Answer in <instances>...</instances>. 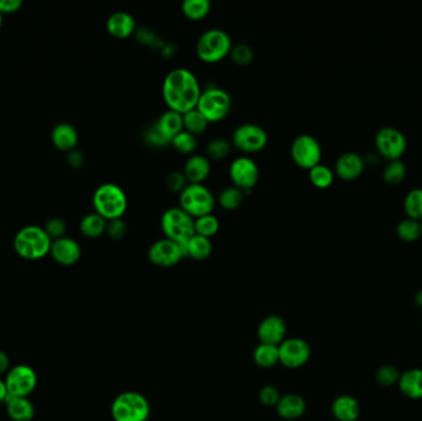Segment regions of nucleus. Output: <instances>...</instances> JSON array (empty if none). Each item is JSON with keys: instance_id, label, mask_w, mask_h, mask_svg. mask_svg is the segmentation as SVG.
Segmentation results:
<instances>
[{"instance_id": "nucleus-36", "label": "nucleus", "mask_w": 422, "mask_h": 421, "mask_svg": "<svg viewBox=\"0 0 422 421\" xmlns=\"http://www.w3.org/2000/svg\"><path fill=\"white\" fill-rule=\"evenodd\" d=\"M194 229L196 235L211 238L212 236H215L220 230V222L217 216L212 215V214L201 216V217L194 219Z\"/></svg>"}, {"instance_id": "nucleus-8", "label": "nucleus", "mask_w": 422, "mask_h": 421, "mask_svg": "<svg viewBox=\"0 0 422 421\" xmlns=\"http://www.w3.org/2000/svg\"><path fill=\"white\" fill-rule=\"evenodd\" d=\"M233 108V99L226 91L221 88H208L201 91L196 109L201 112L209 123H219L228 116Z\"/></svg>"}, {"instance_id": "nucleus-29", "label": "nucleus", "mask_w": 422, "mask_h": 421, "mask_svg": "<svg viewBox=\"0 0 422 421\" xmlns=\"http://www.w3.org/2000/svg\"><path fill=\"white\" fill-rule=\"evenodd\" d=\"M253 360L262 368H273L279 363V349L278 346L262 344L256 347Z\"/></svg>"}, {"instance_id": "nucleus-22", "label": "nucleus", "mask_w": 422, "mask_h": 421, "mask_svg": "<svg viewBox=\"0 0 422 421\" xmlns=\"http://www.w3.org/2000/svg\"><path fill=\"white\" fill-rule=\"evenodd\" d=\"M398 385L406 398L412 400L422 399L421 368H412L401 373Z\"/></svg>"}, {"instance_id": "nucleus-34", "label": "nucleus", "mask_w": 422, "mask_h": 421, "mask_svg": "<svg viewBox=\"0 0 422 421\" xmlns=\"http://www.w3.org/2000/svg\"><path fill=\"white\" fill-rule=\"evenodd\" d=\"M183 124L185 131L196 136L203 134L210 123L198 109L195 108L188 113L183 114Z\"/></svg>"}, {"instance_id": "nucleus-37", "label": "nucleus", "mask_w": 422, "mask_h": 421, "mask_svg": "<svg viewBox=\"0 0 422 421\" xmlns=\"http://www.w3.org/2000/svg\"><path fill=\"white\" fill-rule=\"evenodd\" d=\"M382 177L386 183L399 184L405 179L406 166L405 163L399 160H391L385 164L384 169L382 172Z\"/></svg>"}, {"instance_id": "nucleus-49", "label": "nucleus", "mask_w": 422, "mask_h": 421, "mask_svg": "<svg viewBox=\"0 0 422 421\" xmlns=\"http://www.w3.org/2000/svg\"><path fill=\"white\" fill-rule=\"evenodd\" d=\"M9 368V357L6 352L0 351V376L4 374Z\"/></svg>"}, {"instance_id": "nucleus-27", "label": "nucleus", "mask_w": 422, "mask_h": 421, "mask_svg": "<svg viewBox=\"0 0 422 421\" xmlns=\"http://www.w3.org/2000/svg\"><path fill=\"white\" fill-rule=\"evenodd\" d=\"M212 252V243L210 238L201 235H193L185 246V257H190L195 261H205Z\"/></svg>"}, {"instance_id": "nucleus-40", "label": "nucleus", "mask_w": 422, "mask_h": 421, "mask_svg": "<svg viewBox=\"0 0 422 421\" xmlns=\"http://www.w3.org/2000/svg\"><path fill=\"white\" fill-rule=\"evenodd\" d=\"M401 373L398 371V368L391 366V365H383L377 369L375 372V379L380 385L383 387H391L394 384H398L400 378Z\"/></svg>"}, {"instance_id": "nucleus-44", "label": "nucleus", "mask_w": 422, "mask_h": 421, "mask_svg": "<svg viewBox=\"0 0 422 421\" xmlns=\"http://www.w3.org/2000/svg\"><path fill=\"white\" fill-rule=\"evenodd\" d=\"M126 231H127V227L124 220L116 219V220L108 222L107 232H108L109 238H111L113 240H123L126 235Z\"/></svg>"}, {"instance_id": "nucleus-48", "label": "nucleus", "mask_w": 422, "mask_h": 421, "mask_svg": "<svg viewBox=\"0 0 422 421\" xmlns=\"http://www.w3.org/2000/svg\"><path fill=\"white\" fill-rule=\"evenodd\" d=\"M68 163L73 168H79L81 166V163H83V156H81L79 152H70V157H68Z\"/></svg>"}, {"instance_id": "nucleus-14", "label": "nucleus", "mask_w": 422, "mask_h": 421, "mask_svg": "<svg viewBox=\"0 0 422 421\" xmlns=\"http://www.w3.org/2000/svg\"><path fill=\"white\" fill-rule=\"evenodd\" d=\"M279 349V363L284 367L295 369L303 367L308 363L311 356V349L308 342L298 337L286 339L278 346Z\"/></svg>"}, {"instance_id": "nucleus-13", "label": "nucleus", "mask_w": 422, "mask_h": 421, "mask_svg": "<svg viewBox=\"0 0 422 421\" xmlns=\"http://www.w3.org/2000/svg\"><path fill=\"white\" fill-rule=\"evenodd\" d=\"M228 174L233 185L244 190V193L255 188L260 179L258 166L253 160L246 156L237 157L233 160L228 168Z\"/></svg>"}, {"instance_id": "nucleus-28", "label": "nucleus", "mask_w": 422, "mask_h": 421, "mask_svg": "<svg viewBox=\"0 0 422 421\" xmlns=\"http://www.w3.org/2000/svg\"><path fill=\"white\" fill-rule=\"evenodd\" d=\"M108 222L97 213L88 214L81 219V231L86 238H97L107 231Z\"/></svg>"}, {"instance_id": "nucleus-50", "label": "nucleus", "mask_w": 422, "mask_h": 421, "mask_svg": "<svg viewBox=\"0 0 422 421\" xmlns=\"http://www.w3.org/2000/svg\"><path fill=\"white\" fill-rule=\"evenodd\" d=\"M9 398V393H8V388H6V381H1L0 379V403H6V399Z\"/></svg>"}, {"instance_id": "nucleus-45", "label": "nucleus", "mask_w": 422, "mask_h": 421, "mask_svg": "<svg viewBox=\"0 0 422 421\" xmlns=\"http://www.w3.org/2000/svg\"><path fill=\"white\" fill-rule=\"evenodd\" d=\"M45 230L49 234V236L51 238L57 240V238H63V235H65V222H63L62 219H60V217H54V219H51V220L46 224Z\"/></svg>"}, {"instance_id": "nucleus-26", "label": "nucleus", "mask_w": 422, "mask_h": 421, "mask_svg": "<svg viewBox=\"0 0 422 421\" xmlns=\"http://www.w3.org/2000/svg\"><path fill=\"white\" fill-rule=\"evenodd\" d=\"M52 141L61 151H72L78 144V132L70 124L57 125L52 131Z\"/></svg>"}, {"instance_id": "nucleus-42", "label": "nucleus", "mask_w": 422, "mask_h": 421, "mask_svg": "<svg viewBox=\"0 0 422 421\" xmlns=\"http://www.w3.org/2000/svg\"><path fill=\"white\" fill-rule=\"evenodd\" d=\"M166 185L171 192L180 194L185 190V187L188 185V182H187L183 172L174 171V172L169 173L166 177Z\"/></svg>"}, {"instance_id": "nucleus-41", "label": "nucleus", "mask_w": 422, "mask_h": 421, "mask_svg": "<svg viewBox=\"0 0 422 421\" xmlns=\"http://www.w3.org/2000/svg\"><path fill=\"white\" fill-rule=\"evenodd\" d=\"M230 57L233 60V63L238 66H247L253 61V49L249 47V45L244 43H238L236 46H233Z\"/></svg>"}, {"instance_id": "nucleus-32", "label": "nucleus", "mask_w": 422, "mask_h": 421, "mask_svg": "<svg viewBox=\"0 0 422 421\" xmlns=\"http://www.w3.org/2000/svg\"><path fill=\"white\" fill-rule=\"evenodd\" d=\"M210 9L211 4L209 0H185L182 4V11L185 17L193 22H198L208 17Z\"/></svg>"}, {"instance_id": "nucleus-54", "label": "nucleus", "mask_w": 422, "mask_h": 421, "mask_svg": "<svg viewBox=\"0 0 422 421\" xmlns=\"http://www.w3.org/2000/svg\"><path fill=\"white\" fill-rule=\"evenodd\" d=\"M421 326H422V323H421Z\"/></svg>"}, {"instance_id": "nucleus-17", "label": "nucleus", "mask_w": 422, "mask_h": 421, "mask_svg": "<svg viewBox=\"0 0 422 421\" xmlns=\"http://www.w3.org/2000/svg\"><path fill=\"white\" fill-rule=\"evenodd\" d=\"M49 254L57 263L73 266L81 259V250L76 240L63 236L52 241Z\"/></svg>"}, {"instance_id": "nucleus-51", "label": "nucleus", "mask_w": 422, "mask_h": 421, "mask_svg": "<svg viewBox=\"0 0 422 421\" xmlns=\"http://www.w3.org/2000/svg\"><path fill=\"white\" fill-rule=\"evenodd\" d=\"M415 303H416V305L419 308L422 309V291L417 293L416 297H415Z\"/></svg>"}, {"instance_id": "nucleus-35", "label": "nucleus", "mask_w": 422, "mask_h": 421, "mask_svg": "<svg viewBox=\"0 0 422 421\" xmlns=\"http://www.w3.org/2000/svg\"><path fill=\"white\" fill-rule=\"evenodd\" d=\"M406 215L412 219H422V188L409 190L404 198Z\"/></svg>"}, {"instance_id": "nucleus-4", "label": "nucleus", "mask_w": 422, "mask_h": 421, "mask_svg": "<svg viewBox=\"0 0 422 421\" xmlns=\"http://www.w3.org/2000/svg\"><path fill=\"white\" fill-rule=\"evenodd\" d=\"M95 213L107 222L121 219L127 209V198L123 188L114 183L102 184L93 195Z\"/></svg>"}, {"instance_id": "nucleus-23", "label": "nucleus", "mask_w": 422, "mask_h": 421, "mask_svg": "<svg viewBox=\"0 0 422 421\" xmlns=\"http://www.w3.org/2000/svg\"><path fill=\"white\" fill-rule=\"evenodd\" d=\"M278 415L286 420H297L304 415L306 411V404L303 397L298 395H281V400L276 404Z\"/></svg>"}, {"instance_id": "nucleus-11", "label": "nucleus", "mask_w": 422, "mask_h": 421, "mask_svg": "<svg viewBox=\"0 0 422 421\" xmlns=\"http://www.w3.org/2000/svg\"><path fill=\"white\" fill-rule=\"evenodd\" d=\"M374 142L380 155L389 161L399 160L407 147V140L404 132L394 126H384L379 129L374 137Z\"/></svg>"}, {"instance_id": "nucleus-2", "label": "nucleus", "mask_w": 422, "mask_h": 421, "mask_svg": "<svg viewBox=\"0 0 422 421\" xmlns=\"http://www.w3.org/2000/svg\"><path fill=\"white\" fill-rule=\"evenodd\" d=\"M52 238L45 229L38 227H22L14 238V249L22 259L29 261L44 259L49 254Z\"/></svg>"}, {"instance_id": "nucleus-30", "label": "nucleus", "mask_w": 422, "mask_h": 421, "mask_svg": "<svg viewBox=\"0 0 422 421\" xmlns=\"http://www.w3.org/2000/svg\"><path fill=\"white\" fill-rule=\"evenodd\" d=\"M396 234L399 238L406 243L416 241L422 235L421 222L412 217H404L396 225Z\"/></svg>"}, {"instance_id": "nucleus-24", "label": "nucleus", "mask_w": 422, "mask_h": 421, "mask_svg": "<svg viewBox=\"0 0 422 421\" xmlns=\"http://www.w3.org/2000/svg\"><path fill=\"white\" fill-rule=\"evenodd\" d=\"M156 128L159 130L166 139L172 141L174 136L180 134L185 130L183 124V115L177 113L174 110H167L158 118L157 121L155 123Z\"/></svg>"}, {"instance_id": "nucleus-33", "label": "nucleus", "mask_w": 422, "mask_h": 421, "mask_svg": "<svg viewBox=\"0 0 422 421\" xmlns=\"http://www.w3.org/2000/svg\"><path fill=\"white\" fill-rule=\"evenodd\" d=\"M308 178H310V182L316 188L325 190V188H329L331 184L334 183L335 173H334V171L330 167L319 163L318 166L308 169Z\"/></svg>"}, {"instance_id": "nucleus-5", "label": "nucleus", "mask_w": 422, "mask_h": 421, "mask_svg": "<svg viewBox=\"0 0 422 421\" xmlns=\"http://www.w3.org/2000/svg\"><path fill=\"white\" fill-rule=\"evenodd\" d=\"M161 227L166 238L178 243L183 250L193 235H195L194 217L185 213L180 206L169 208L161 217Z\"/></svg>"}, {"instance_id": "nucleus-7", "label": "nucleus", "mask_w": 422, "mask_h": 421, "mask_svg": "<svg viewBox=\"0 0 422 421\" xmlns=\"http://www.w3.org/2000/svg\"><path fill=\"white\" fill-rule=\"evenodd\" d=\"M179 204L185 213L196 219L212 214L217 199L204 184H188L179 194Z\"/></svg>"}, {"instance_id": "nucleus-43", "label": "nucleus", "mask_w": 422, "mask_h": 421, "mask_svg": "<svg viewBox=\"0 0 422 421\" xmlns=\"http://www.w3.org/2000/svg\"><path fill=\"white\" fill-rule=\"evenodd\" d=\"M281 395L274 385H265L260 390V401L265 406H276Z\"/></svg>"}, {"instance_id": "nucleus-15", "label": "nucleus", "mask_w": 422, "mask_h": 421, "mask_svg": "<svg viewBox=\"0 0 422 421\" xmlns=\"http://www.w3.org/2000/svg\"><path fill=\"white\" fill-rule=\"evenodd\" d=\"M185 257L183 250L178 243L172 240L162 238L152 243L148 249V259L150 262L158 267H173L178 265L180 259Z\"/></svg>"}, {"instance_id": "nucleus-47", "label": "nucleus", "mask_w": 422, "mask_h": 421, "mask_svg": "<svg viewBox=\"0 0 422 421\" xmlns=\"http://www.w3.org/2000/svg\"><path fill=\"white\" fill-rule=\"evenodd\" d=\"M22 0H0V14L17 13L22 8Z\"/></svg>"}, {"instance_id": "nucleus-12", "label": "nucleus", "mask_w": 422, "mask_h": 421, "mask_svg": "<svg viewBox=\"0 0 422 421\" xmlns=\"http://www.w3.org/2000/svg\"><path fill=\"white\" fill-rule=\"evenodd\" d=\"M6 384L9 397L27 398L38 385V374L30 366L19 365L8 372Z\"/></svg>"}, {"instance_id": "nucleus-21", "label": "nucleus", "mask_w": 422, "mask_h": 421, "mask_svg": "<svg viewBox=\"0 0 422 421\" xmlns=\"http://www.w3.org/2000/svg\"><path fill=\"white\" fill-rule=\"evenodd\" d=\"M331 411L337 421H356L361 415V405L352 395H340L334 400Z\"/></svg>"}, {"instance_id": "nucleus-52", "label": "nucleus", "mask_w": 422, "mask_h": 421, "mask_svg": "<svg viewBox=\"0 0 422 421\" xmlns=\"http://www.w3.org/2000/svg\"><path fill=\"white\" fill-rule=\"evenodd\" d=\"M1 24H3V17H1V14H0V27H1Z\"/></svg>"}, {"instance_id": "nucleus-6", "label": "nucleus", "mask_w": 422, "mask_h": 421, "mask_svg": "<svg viewBox=\"0 0 422 421\" xmlns=\"http://www.w3.org/2000/svg\"><path fill=\"white\" fill-rule=\"evenodd\" d=\"M151 406L145 395L137 392H124L111 404V415L115 421H147Z\"/></svg>"}, {"instance_id": "nucleus-53", "label": "nucleus", "mask_w": 422, "mask_h": 421, "mask_svg": "<svg viewBox=\"0 0 422 421\" xmlns=\"http://www.w3.org/2000/svg\"><path fill=\"white\" fill-rule=\"evenodd\" d=\"M421 227H422V219H421Z\"/></svg>"}, {"instance_id": "nucleus-25", "label": "nucleus", "mask_w": 422, "mask_h": 421, "mask_svg": "<svg viewBox=\"0 0 422 421\" xmlns=\"http://www.w3.org/2000/svg\"><path fill=\"white\" fill-rule=\"evenodd\" d=\"M8 414L14 421H31L35 415L33 403L27 398L9 397L6 401Z\"/></svg>"}, {"instance_id": "nucleus-46", "label": "nucleus", "mask_w": 422, "mask_h": 421, "mask_svg": "<svg viewBox=\"0 0 422 421\" xmlns=\"http://www.w3.org/2000/svg\"><path fill=\"white\" fill-rule=\"evenodd\" d=\"M146 140L153 145V146H166L168 144H171V141L166 139L164 136L159 132V130L156 128V125L153 124L151 129L147 130Z\"/></svg>"}, {"instance_id": "nucleus-20", "label": "nucleus", "mask_w": 422, "mask_h": 421, "mask_svg": "<svg viewBox=\"0 0 422 421\" xmlns=\"http://www.w3.org/2000/svg\"><path fill=\"white\" fill-rule=\"evenodd\" d=\"M211 172L210 160L201 155L190 156L185 164L183 174L188 184H203Z\"/></svg>"}, {"instance_id": "nucleus-3", "label": "nucleus", "mask_w": 422, "mask_h": 421, "mask_svg": "<svg viewBox=\"0 0 422 421\" xmlns=\"http://www.w3.org/2000/svg\"><path fill=\"white\" fill-rule=\"evenodd\" d=\"M231 49L233 40L230 35L221 29L206 30L201 33L195 45V52L198 59L208 65L217 63L230 56Z\"/></svg>"}, {"instance_id": "nucleus-38", "label": "nucleus", "mask_w": 422, "mask_h": 421, "mask_svg": "<svg viewBox=\"0 0 422 421\" xmlns=\"http://www.w3.org/2000/svg\"><path fill=\"white\" fill-rule=\"evenodd\" d=\"M171 144H172V146L174 147L175 151L183 153V155L193 153L198 147L196 136L190 134L185 130H183L178 135L174 136L172 141H171Z\"/></svg>"}, {"instance_id": "nucleus-19", "label": "nucleus", "mask_w": 422, "mask_h": 421, "mask_svg": "<svg viewBox=\"0 0 422 421\" xmlns=\"http://www.w3.org/2000/svg\"><path fill=\"white\" fill-rule=\"evenodd\" d=\"M107 30L113 38L119 40L130 38L136 31L135 17L126 11H116L109 17Z\"/></svg>"}, {"instance_id": "nucleus-10", "label": "nucleus", "mask_w": 422, "mask_h": 421, "mask_svg": "<svg viewBox=\"0 0 422 421\" xmlns=\"http://www.w3.org/2000/svg\"><path fill=\"white\" fill-rule=\"evenodd\" d=\"M268 144V135L263 128L256 124L237 126L233 134V145L246 153L260 152Z\"/></svg>"}, {"instance_id": "nucleus-9", "label": "nucleus", "mask_w": 422, "mask_h": 421, "mask_svg": "<svg viewBox=\"0 0 422 421\" xmlns=\"http://www.w3.org/2000/svg\"><path fill=\"white\" fill-rule=\"evenodd\" d=\"M290 156L297 166L308 171L321 163L322 150L318 139L308 134H303L292 140Z\"/></svg>"}, {"instance_id": "nucleus-1", "label": "nucleus", "mask_w": 422, "mask_h": 421, "mask_svg": "<svg viewBox=\"0 0 422 421\" xmlns=\"http://www.w3.org/2000/svg\"><path fill=\"white\" fill-rule=\"evenodd\" d=\"M201 89L194 73L187 68H175L168 73L162 84V95L169 110L188 113L196 108Z\"/></svg>"}, {"instance_id": "nucleus-18", "label": "nucleus", "mask_w": 422, "mask_h": 421, "mask_svg": "<svg viewBox=\"0 0 422 421\" xmlns=\"http://www.w3.org/2000/svg\"><path fill=\"white\" fill-rule=\"evenodd\" d=\"M366 168V160L358 152L348 151L337 158L335 172L343 181L358 178Z\"/></svg>"}, {"instance_id": "nucleus-31", "label": "nucleus", "mask_w": 422, "mask_h": 421, "mask_svg": "<svg viewBox=\"0 0 422 421\" xmlns=\"http://www.w3.org/2000/svg\"><path fill=\"white\" fill-rule=\"evenodd\" d=\"M244 190H240L237 187H228L222 190L221 193L217 197V201L221 206L222 209L225 210H236L240 206H242L244 200Z\"/></svg>"}, {"instance_id": "nucleus-16", "label": "nucleus", "mask_w": 422, "mask_h": 421, "mask_svg": "<svg viewBox=\"0 0 422 421\" xmlns=\"http://www.w3.org/2000/svg\"><path fill=\"white\" fill-rule=\"evenodd\" d=\"M257 335L262 344L279 346L286 340L287 325L286 321L276 315H269L260 321Z\"/></svg>"}, {"instance_id": "nucleus-39", "label": "nucleus", "mask_w": 422, "mask_h": 421, "mask_svg": "<svg viewBox=\"0 0 422 421\" xmlns=\"http://www.w3.org/2000/svg\"><path fill=\"white\" fill-rule=\"evenodd\" d=\"M231 152V144L226 139L217 137L210 141L206 146V155L211 161H221L225 160Z\"/></svg>"}]
</instances>
